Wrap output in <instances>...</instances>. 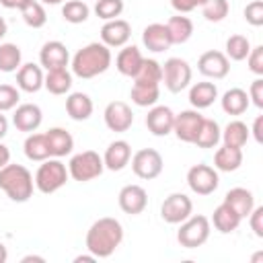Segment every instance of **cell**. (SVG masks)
<instances>
[{
  "label": "cell",
  "mask_w": 263,
  "mask_h": 263,
  "mask_svg": "<svg viewBox=\"0 0 263 263\" xmlns=\"http://www.w3.org/2000/svg\"><path fill=\"white\" fill-rule=\"evenodd\" d=\"M121 240H123L121 222L111 216H105L90 224L84 242H86V251L92 253L97 259H107L117 251Z\"/></svg>",
  "instance_id": "obj_1"
},
{
  "label": "cell",
  "mask_w": 263,
  "mask_h": 263,
  "mask_svg": "<svg viewBox=\"0 0 263 263\" xmlns=\"http://www.w3.org/2000/svg\"><path fill=\"white\" fill-rule=\"evenodd\" d=\"M111 49L105 45V43H99V41H92L84 47H80L74 58H72V74L78 76V78H95L103 72L109 70L111 66Z\"/></svg>",
  "instance_id": "obj_2"
},
{
  "label": "cell",
  "mask_w": 263,
  "mask_h": 263,
  "mask_svg": "<svg viewBox=\"0 0 263 263\" xmlns=\"http://www.w3.org/2000/svg\"><path fill=\"white\" fill-rule=\"evenodd\" d=\"M0 189L16 203H25L31 199L35 181L27 166L23 164H6L0 168Z\"/></svg>",
  "instance_id": "obj_3"
},
{
  "label": "cell",
  "mask_w": 263,
  "mask_h": 263,
  "mask_svg": "<svg viewBox=\"0 0 263 263\" xmlns=\"http://www.w3.org/2000/svg\"><path fill=\"white\" fill-rule=\"evenodd\" d=\"M68 177H70V175H68V166H66L60 158L49 156L47 160H43V162L39 164V168H37L33 181H35V187H37L41 193L49 195V193H55L58 189H62V187L66 185Z\"/></svg>",
  "instance_id": "obj_4"
},
{
  "label": "cell",
  "mask_w": 263,
  "mask_h": 263,
  "mask_svg": "<svg viewBox=\"0 0 263 263\" xmlns=\"http://www.w3.org/2000/svg\"><path fill=\"white\" fill-rule=\"evenodd\" d=\"M103 171H105L103 156L99 152H95V150L78 152L68 162V175L78 183H88V181L101 177Z\"/></svg>",
  "instance_id": "obj_5"
},
{
  "label": "cell",
  "mask_w": 263,
  "mask_h": 263,
  "mask_svg": "<svg viewBox=\"0 0 263 263\" xmlns=\"http://www.w3.org/2000/svg\"><path fill=\"white\" fill-rule=\"evenodd\" d=\"M212 232V222L208 216L201 214H191L187 220L181 222L179 230H177V240L181 247L185 249H197L201 245H205V240L210 238Z\"/></svg>",
  "instance_id": "obj_6"
},
{
  "label": "cell",
  "mask_w": 263,
  "mask_h": 263,
  "mask_svg": "<svg viewBox=\"0 0 263 263\" xmlns=\"http://www.w3.org/2000/svg\"><path fill=\"white\" fill-rule=\"evenodd\" d=\"M191 66L183 58H168L162 64V82L171 92H181L191 82Z\"/></svg>",
  "instance_id": "obj_7"
},
{
  "label": "cell",
  "mask_w": 263,
  "mask_h": 263,
  "mask_svg": "<svg viewBox=\"0 0 263 263\" xmlns=\"http://www.w3.org/2000/svg\"><path fill=\"white\" fill-rule=\"evenodd\" d=\"M187 185L197 195H212L220 185L218 171L210 164H203V162L193 164L187 171Z\"/></svg>",
  "instance_id": "obj_8"
},
{
  "label": "cell",
  "mask_w": 263,
  "mask_h": 263,
  "mask_svg": "<svg viewBox=\"0 0 263 263\" xmlns=\"http://www.w3.org/2000/svg\"><path fill=\"white\" fill-rule=\"evenodd\" d=\"M129 160H132V171H134V175L140 177V179H144V181L156 179V177L162 173V166H164L160 152L154 150V148H142V150H138Z\"/></svg>",
  "instance_id": "obj_9"
},
{
  "label": "cell",
  "mask_w": 263,
  "mask_h": 263,
  "mask_svg": "<svg viewBox=\"0 0 263 263\" xmlns=\"http://www.w3.org/2000/svg\"><path fill=\"white\" fill-rule=\"evenodd\" d=\"M193 212V201L185 193H171L160 205V218L166 224H181Z\"/></svg>",
  "instance_id": "obj_10"
},
{
  "label": "cell",
  "mask_w": 263,
  "mask_h": 263,
  "mask_svg": "<svg viewBox=\"0 0 263 263\" xmlns=\"http://www.w3.org/2000/svg\"><path fill=\"white\" fill-rule=\"evenodd\" d=\"M197 70L205 76V78H214V80H222L228 76L230 72V60L226 58L224 51L218 49H210L203 51L197 60Z\"/></svg>",
  "instance_id": "obj_11"
},
{
  "label": "cell",
  "mask_w": 263,
  "mask_h": 263,
  "mask_svg": "<svg viewBox=\"0 0 263 263\" xmlns=\"http://www.w3.org/2000/svg\"><path fill=\"white\" fill-rule=\"evenodd\" d=\"M201 121H203V115L197 109H185V111H181V113L175 115L173 134L177 136V140L187 142V144H193V140H195V136L199 132Z\"/></svg>",
  "instance_id": "obj_12"
},
{
  "label": "cell",
  "mask_w": 263,
  "mask_h": 263,
  "mask_svg": "<svg viewBox=\"0 0 263 263\" xmlns=\"http://www.w3.org/2000/svg\"><path fill=\"white\" fill-rule=\"evenodd\" d=\"M103 119H105V125L111 129V132H127L134 123V113H132V107L123 101H111L105 111H103Z\"/></svg>",
  "instance_id": "obj_13"
},
{
  "label": "cell",
  "mask_w": 263,
  "mask_h": 263,
  "mask_svg": "<svg viewBox=\"0 0 263 263\" xmlns=\"http://www.w3.org/2000/svg\"><path fill=\"white\" fill-rule=\"evenodd\" d=\"M117 203L121 208V212L129 214V216H138L146 210L148 205V193L142 185H125L121 187L119 195H117Z\"/></svg>",
  "instance_id": "obj_14"
},
{
  "label": "cell",
  "mask_w": 263,
  "mask_h": 263,
  "mask_svg": "<svg viewBox=\"0 0 263 263\" xmlns=\"http://www.w3.org/2000/svg\"><path fill=\"white\" fill-rule=\"evenodd\" d=\"M129 37H132V25L125 18L105 21V25L101 27V43H105L109 49L127 45Z\"/></svg>",
  "instance_id": "obj_15"
},
{
  "label": "cell",
  "mask_w": 263,
  "mask_h": 263,
  "mask_svg": "<svg viewBox=\"0 0 263 263\" xmlns=\"http://www.w3.org/2000/svg\"><path fill=\"white\" fill-rule=\"evenodd\" d=\"M173 123H175V113L171 107L166 105H152L148 115H146V127L152 136H168L173 132Z\"/></svg>",
  "instance_id": "obj_16"
},
{
  "label": "cell",
  "mask_w": 263,
  "mask_h": 263,
  "mask_svg": "<svg viewBox=\"0 0 263 263\" xmlns=\"http://www.w3.org/2000/svg\"><path fill=\"white\" fill-rule=\"evenodd\" d=\"M43 121V111L39 105L35 103H23V105H16L14 107V113H12V123L18 132H37L39 125Z\"/></svg>",
  "instance_id": "obj_17"
},
{
  "label": "cell",
  "mask_w": 263,
  "mask_h": 263,
  "mask_svg": "<svg viewBox=\"0 0 263 263\" xmlns=\"http://www.w3.org/2000/svg\"><path fill=\"white\" fill-rule=\"evenodd\" d=\"M70 62V53L68 47L62 41H47L43 43L41 51H39V64L45 70H55V68H66Z\"/></svg>",
  "instance_id": "obj_18"
},
{
  "label": "cell",
  "mask_w": 263,
  "mask_h": 263,
  "mask_svg": "<svg viewBox=\"0 0 263 263\" xmlns=\"http://www.w3.org/2000/svg\"><path fill=\"white\" fill-rule=\"evenodd\" d=\"M142 43H144L146 49H150L154 53L166 51L173 45L171 35H168V29L162 23H150L148 27H144V31H142Z\"/></svg>",
  "instance_id": "obj_19"
},
{
  "label": "cell",
  "mask_w": 263,
  "mask_h": 263,
  "mask_svg": "<svg viewBox=\"0 0 263 263\" xmlns=\"http://www.w3.org/2000/svg\"><path fill=\"white\" fill-rule=\"evenodd\" d=\"M129 158H132V146L125 140H115L107 146V150L103 154V164H105V168L117 173L129 164Z\"/></svg>",
  "instance_id": "obj_20"
},
{
  "label": "cell",
  "mask_w": 263,
  "mask_h": 263,
  "mask_svg": "<svg viewBox=\"0 0 263 263\" xmlns=\"http://www.w3.org/2000/svg\"><path fill=\"white\" fill-rule=\"evenodd\" d=\"M43 70L41 66L29 62V64H21V68L16 70V86L18 90L25 92H37L43 88Z\"/></svg>",
  "instance_id": "obj_21"
},
{
  "label": "cell",
  "mask_w": 263,
  "mask_h": 263,
  "mask_svg": "<svg viewBox=\"0 0 263 263\" xmlns=\"http://www.w3.org/2000/svg\"><path fill=\"white\" fill-rule=\"evenodd\" d=\"M45 140H47V146H49V156H53V158L68 156L74 150V138L64 127H51V129H47L45 132Z\"/></svg>",
  "instance_id": "obj_22"
},
{
  "label": "cell",
  "mask_w": 263,
  "mask_h": 263,
  "mask_svg": "<svg viewBox=\"0 0 263 263\" xmlns=\"http://www.w3.org/2000/svg\"><path fill=\"white\" fill-rule=\"evenodd\" d=\"M142 60H144V55L136 45H123L115 58V68L119 74L134 78V74L142 66Z\"/></svg>",
  "instance_id": "obj_23"
},
{
  "label": "cell",
  "mask_w": 263,
  "mask_h": 263,
  "mask_svg": "<svg viewBox=\"0 0 263 263\" xmlns=\"http://www.w3.org/2000/svg\"><path fill=\"white\" fill-rule=\"evenodd\" d=\"M216 99H218V86L214 82L201 80V82L191 84V88H189V103L197 111L199 109H208L210 105H214Z\"/></svg>",
  "instance_id": "obj_24"
},
{
  "label": "cell",
  "mask_w": 263,
  "mask_h": 263,
  "mask_svg": "<svg viewBox=\"0 0 263 263\" xmlns=\"http://www.w3.org/2000/svg\"><path fill=\"white\" fill-rule=\"evenodd\" d=\"M92 99L86 92H70L66 99V113L74 121H86L92 115Z\"/></svg>",
  "instance_id": "obj_25"
},
{
  "label": "cell",
  "mask_w": 263,
  "mask_h": 263,
  "mask_svg": "<svg viewBox=\"0 0 263 263\" xmlns=\"http://www.w3.org/2000/svg\"><path fill=\"white\" fill-rule=\"evenodd\" d=\"M240 164H242V148H234V146L222 144L214 152V168L216 171L232 173V171L240 168Z\"/></svg>",
  "instance_id": "obj_26"
},
{
  "label": "cell",
  "mask_w": 263,
  "mask_h": 263,
  "mask_svg": "<svg viewBox=\"0 0 263 263\" xmlns=\"http://www.w3.org/2000/svg\"><path fill=\"white\" fill-rule=\"evenodd\" d=\"M210 222L214 224V228H216L218 232H222V234H230V232H234V230L238 228V224L242 222V218H240L228 203L222 201V203L214 210Z\"/></svg>",
  "instance_id": "obj_27"
},
{
  "label": "cell",
  "mask_w": 263,
  "mask_h": 263,
  "mask_svg": "<svg viewBox=\"0 0 263 263\" xmlns=\"http://www.w3.org/2000/svg\"><path fill=\"white\" fill-rule=\"evenodd\" d=\"M220 105H222V111H224L226 115H242V113L249 109L251 101H249V95H247L245 88L234 86V88H228V90L222 95Z\"/></svg>",
  "instance_id": "obj_28"
},
{
  "label": "cell",
  "mask_w": 263,
  "mask_h": 263,
  "mask_svg": "<svg viewBox=\"0 0 263 263\" xmlns=\"http://www.w3.org/2000/svg\"><path fill=\"white\" fill-rule=\"evenodd\" d=\"M224 203H228V205L245 220V218L251 214V210L255 208V197H253V193H251L249 189H245V187H234V189L226 191Z\"/></svg>",
  "instance_id": "obj_29"
},
{
  "label": "cell",
  "mask_w": 263,
  "mask_h": 263,
  "mask_svg": "<svg viewBox=\"0 0 263 263\" xmlns=\"http://www.w3.org/2000/svg\"><path fill=\"white\" fill-rule=\"evenodd\" d=\"M43 86L51 95H66L72 88V72L68 68L47 70V74L43 76Z\"/></svg>",
  "instance_id": "obj_30"
},
{
  "label": "cell",
  "mask_w": 263,
  "mask_h": 263,
  "mask_svg": "<svg viewBox=\"0 0 263 263\" xmlns=\"http://www.w3.org/2000/svg\"><path fill=\"white\" fill-rule=\"evenodd\" d=\"M166 29H168V35H171V41L173 45H181V43H187L193 35V23L189 16H183V14H177V16H171L166 23Z\"/></svg>",
  "instance_id": "obj_31"
},
{
  "label": "cell",
  "mask_w": 263,
  "mask_h": 263,
  "mask_svg": "<svg viewBox=\"0 0 263 263\" xmlns=\"http://www.w3.org/2000/svg\"><path fill=\"white\" fill-rule=\"evenodd\" d=\"M134 82L136 84H152V86H160L162 82V64H158L152 58H144L142 66L138 68V72L134 74Z\"/></svg>",
  "instance_id": "obj_32"
},
{
  "label": "cell",
  "mask_w": 263,
  "mask_h": 263,
  "mask_svg": "<svg viewBox=\"0 0 263 263\" xmlns=\"http://www.w3.org/2000/svg\"><path fill=\"white\" fill-rule=\"evenodd\" d=\"M251 132L247 127V123H242L240 119H232L226 123V127L222 129L220 134V140L226 144V146H234V148H242L249 140Z\"/></svg>",
  "instance_id": "obj_33"
},
{
  "label": "cell",
  "mask_w": 263,
  "mask_h": 263,
  "mask_svg": "<svg viewBox=\"0 0 263 263\" xmlns=\"http://www.w3.org/2000/svg\"><path fill=\"white\" fill-rule=\"evenodd\" d=\"M23 150H25V156L29 160H35V162H43L49 158V146H47V140H45V134H35L31 132L23 144Z\"/></svg>",
  "instance_id": "obj_34"
},
{
  "label": "cell",
  "mask_w": 263,
  "mask_h": 263,
  "mask_svg": "<svg viewBox=\"0 0 263 263\" xmlns=\"http://www.w3.org/2000/svg\"><path fill=\"white\" fill-rule=\"evenodd\" d=\"M220 134H222V129H220L218 121L203 117V121H201V125H199V132H197L193 144H195L197 148H216L218 142H220Z\"/></svg>",
  "instance_id": "obj_35"
},
{
  "label": "cell",
  "mask_w": 263,
  "mask_h": 263,
  "mask_svg": "<svg viewBox=\"0 0 263 263\" xmlns=\"http://www.w3.org/2000/svg\"><path fill=\"white\" fill-rule=\"evenodd\" d=\"M23 64V53L16 43H0V72H16Z\"/></svg>",
  "instance_id": "obj_36"
},
{
  "label": "cell",
  "mask_w": 263,
  "mask_h": 263,
  "mask_svg": "<svg viewBox=\"0 0 263 263\" xmlns=\"http://www.w3.org/2000/svg\"><path fill=\"white\" fill-rule=\"evenodd\" d=\"M129 97H132V103L138 105V107H152L158 103V97H160V86H152V84H136L132 86L129 90Z\"/></svg>",
  "instance_id": "obj_37"
},
{
  "label": "cell",
  "mask_w": 263,
  "mask_h": 263,
  "mask_svg": "<svg viewBox=\"0 0 263 263\" xmlns=\"http://www.w3.org/2000/svg\"><path fill=\"white\" fill-rule=\"evenodd\" d=\"M21 16L25 21L27 27L31 29H41L45 23H47V14H45V8L39 0H29L23 8H21Z\"/></svg>",
  "instance_id": "obj_38"
},
{
  "label": "cell",
  "mask_w": 263,
  "mask_h": 263,
  "mask_svg": "<svg viewBox=\"0 0 263 263\" xmlns=\"http://www.w3.org/2000/svg\"><path fill=\"white\" fill-rule=\"evenodd\" d=\"M90 14V8L84 0H66L64 6H62V16L66 23H72V25H80L88 18Z\"/></svg>",
  "instance_id": "obj_39"
},
{
  "label": "cell",
  "mask_w": 263,
  "mask_h": 263,
  "mask_svg": "<svg viewBox=\"0 0 263 263\" xmlns=\"http://www.w3.org/2000/svg\"><path fill=\"white\" fill-rule=\"evenodd\" d=\"M249 51H251V41H249L245 35L236 33V35H230V37L226 39V51H224V53H226L228 60H232V62H242V60H247Z\"/></svg>",
  "instance_id": "obj_40"
},
{
  "label": "cell",
  "mask_w": 263,
  "mask_h": 263,
  "mask_svg": "<svg viewBox=\"0 0 263 263\" xmlns=\"http://www.w3.org/2000/svg\"><path fill=\"white\" fill-rule=\"evenodd\" d=\"M228 10H230V4L228 0H208L203 6H201V14L205 21L210 23H220L228 16Z\"/></svg>",
  "instance_id": "obj_41"
},
{
  "label": "cell",
  "mask_w": 263,
  "mask_h": 263,
  "mask_svg": "<svg viewBox=\"0 0 263 263\" xmlns=\"http://www.w3.org/2000/svg\"><path fill=\"white\" fill-rule=\"evenodd\" d=\"M123 12V0H95V14L103 21L119 18Z\"/></svg>",
  "instance_id": "obj_42"
},
{
  "label": "cell",
  "mask_w": 263,
  "mask_h": 263,
  "mask_svg": "<svg viewBox=\"0 0 263 263\" xmlns=\"http://www.w3.org/2000/svg\"><path fill=\"white\" fill-rule=\"evenodd\" d=\"M21 101V92L12 84H0V113L12 111Z\"/></svg>",
  "instance_id": "obj_43"
},
{
  "label": "cell",
  "mask_w": 263,
  "mask_h": 263,
  "mask_svg": "<svg viewBox=\"0 0 263 263\" xmlns=\"http://www.w3.org/2000/svg\"><path fill=\"white\" fill-rule=\"evenodd\" d=\"M245 21L253 27H261L263 25V2L261 0H253L245 6Z\"/></svg>",
  "instance_id": "obj_44"
},
{
  "label": "cell",
  "mask_w": 263,
  "mask_h": 263,
  "mask_svg": "<svg viewBox=\"0 0 263 263\" xmlns=\"http://www.w3.org/2000/svg\"><path fill=\"white\" fill-rule=\"evenodd\" d=\"M247 64H249V70L257 76H263V45H257V47H251L249 55H247Z\"/></svg>",
  "instance_id": "obj_45"
},
{
  "label": "cell",
  "mask_w": 263,
  "mask_h": 263,
  "mask_svg": "<svg viewBox=\"0 0 263 263\" xmlns=\"http://www.w3.org/2000/svg\"><path fill=\"white\" fill-rule=\"evenodd\" d=\"M247 95H249V101H251L257 109H263V78H261V76L251 82Z\"/></svg>",
  "instance_id": "obj_46"
},
{
  "label": "cell",
  "mask_w": 263,
  "mask_h": 263,
  "mask_svg": "<svg viewBox=\"0 0 263 263\" xmlns=\"http://www.w3.org/2000/svg\"><path fill=\"white\" fill-rule=\"evenodd\" d=\"M247 218H249V224H251V230L255 232V236L263 238V205H255Z\"/></svg>",
  "instance_id": "obj_47"
},
{
  "label": "cell",
  "mask_w": 263,
  "mask_h": 263,
  "mask_svg": "<svg viewBox=\"0 0 263 263\" xmlns=\"http://www.w3.org/2000/svg\"><path fill=\"white\" fill-rule=\"evenodd\" d=\"M208 0H171V6L179 12V14H185V12H191L195 8H201Z\"/></svg>",
  "instance_id": "obj_48"
},
{
  "label": "cell",
  "mask_w": 263,
  "mask_h": 263,
  "mask_svg": "<svg viewBox=\"0 0 263 263\" xmlns=\"http://www.w3.org/2000/svg\"><path fill=\"white\" fill-rule=\"evenodd\" d=\"M249 132H253V136H255V140H257L259 144L263 142V115H257V117H255L253 129H249Z\"/></svg>",
  "instance_id": "obj_49"
},
{
  "label": "cell",
  "mask_w": 263,
  "mask_h": 263,
  "mask_svg": "<svg viewBox=\"0 0 263 263\" xmlns=\"http://www.w3.org/2000/svg\"><path fill=\"white\" fill-rule=\"evenodd\" d=\"M27 2H29V0H0V4H2L4 8H8V10H21Z\"/></svg>",
  "instance_id": "obj_50"
},
{
  "label": "cell",
  "mask_w": 263,
  "mask_h": 263,
  "mask_svg": "<svg viewBox=\"0 0 263 263\" xmlns=\"http://www.w3.org/2000/svg\"><path fill=\"white\" fill-rule=\"evenodd\" d=\"M8 162H10V150H8V146H4L0 142V168H4Z\"/></svg>",
  "instance_id": "obj_51"
},
{
  "label": "cell",
  "mask_w": 263,
  "mask_h": 263,
  "mask_svg": "<svg viewBox=\"0 0 263 263\" xmlns=\"http://www.w3.org/2000/svg\"><path fill=\"white\" fill-rule=\"evenodd\" d=\"M6 134H8V119L0 113V140H2Z\"/></svg>",
  "instance_id": "obj_52"
},
{
  "label": "cell",
  "mask_w": 263,
  "mask_h": 263,
  "mask_svg": "<svg viewBox=\"0 0 263 263\" xmlns=\"http://www.w3.org/2000/svg\"><path fill=\"white\" fill-rule=\"evenodd\" d=\"M95 259H97V257H95L92 253H90V255H78V257H74V263H82V261H84V263H92Z\"/></svg>",
  "instance_id": "obj_53"
},
{
  "label": "cell",
  "mask_w": 263,
  "mask_h": 263,
  "mask_svg": "<svg viewBox=\"0 0 263 263\" xmlns=\"http://www.w3.org/2000/svg\"><path fill=\"white\" fill-rule=\"evenodd\" d=\"M21 261H23V263H29V261H39V263H43L45 259H43V257H39V255H27V257H23Z\"/></svg>",
  "instance_id": "obj_54"
},
{
  "label": "cell",
  "mask_w": 263,
  "mask_h": 263,
  "mask_svg": "<svg viewBox=\"0 0 263 263\" xmlns=\"http://www.w3.org/2000/svg\"><path fill=\"white\" fill-rule=\"evenodd\" d=\"M6 259H8V251H6V245H4V242H0V263H6Z\"/></svg>",
  "instance_id": "obj_55"
},
{
  "label": "cell",
  "mask_w": 263,
  "mask_h": 263,
  "mask_svg": "<svg viewBox=\"0 0 263 263\" xmlns=\"http://www.w3.org/2000/svg\"><path fill=\"white\" fill-rule=\"evenodd\" d=\"M6 31H8V25H6V21L0 16V39L6 35Z\"/></svg>",
  "instance_id": "obj_56"
},
{
  "label": "cell",
  "mask_w": 263,
  "mask_h": 263,
  "mask_svg": "<svg viewBox=\"0 0 263 263\" xmlns=\"http://www.w3.org/2000/svg\"><path fill=\"white\" fill-rule=\"evenodd\" d=\"M39 2H43V4H62V2H66V0H39Z\"/></svg>",
  "instance_id": "obj_57"
}]
</instances>
